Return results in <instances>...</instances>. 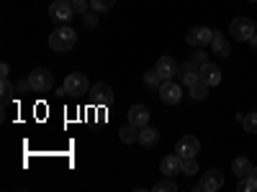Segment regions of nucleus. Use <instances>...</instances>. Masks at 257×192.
Returning <instances> with one entry per match:
<instances>
[{
	"label": "nucleus",
	"instance_id": "b1692460",
	"mask_svg": "<svg viewBox=\"0 0 257 192\" xmlns=\"http://www.w3.org/2000/svg\"><path fill=\"white\" fill-rule=\"evenodd\" d=\"M152 192H178V187H175V182L173 180H162V182H157L155 187H152Z\"/></svg>",
	"mask_w": 257,
	"mask_h": 192
},
{
	"label": "nucleus",
	"instance_id": "0eeeda50",
	"mask_svg": "<svg viewBox=\"0 0 257 192\" xmlns=\"http://www.w3.org/2000/svg\"><path fill=\"white\" fill-rule=\"evenodd\" d=\"M213 34H216V31H211L208 26H196V28H190V31H188V44H190V46H196V49L211 46Z\"/></svg>",
	"mask_w": 257,
	"mask_h": 192
},
{
	"label": "nucleus",
	"instance_id": "2eb2a0df",
	"mask_svg": "<svg viewBox=\"0 0 257 192\" xmlns=\"http://www.w3.org/2000/svg\"><path fill=\"white\" fill-rule=\"evenodd\" d=\"M128 123L137 126V128L147 126L149 123V110L144 108V105H132V108H128Z\"/></svg>",
	"mask_w": 257,
	"mask_h": 192
},
{
	"label": "nucleus",
	"instance_id": "cd10ccee",
	"mask_svg": "<svg viewBox=\"0 0 257 192\" xmlns=\"http://www.w3.org/2000/svg\"><path fill=\"white\" fill-rule=\"evenodd\" d=\"M190 62L196 64V67H203V64H208V56H206V52H196Z\"/></svg>",
	"mask_w": 257,
	"mask_h": 192
},
{
	"label": "nucleus",
	"instance_id": "412c9836",
	"mask_svg": "<svg viewBox=\"0 0 257 192\" xmlns=\"http://www.w3.org/2000/svg\"><path fill=\"white\" fill-rule=\"evenodd\" d=\"M206 95H208V84L203 80H198L196 84H190V98L193 100H203Z\"/></svg>",
	"mask_w": 257,
	"mask_h": 192
},
{
	"label": "nucleus",
	"instance_id": "5701e85b",
	"mask_svg": "<svg viewBox=\"0 0 257 192\" xmlns=\"http://www.w3.org/2000/svg\"><path fill=\"white\" fill-rule=\"evenodd\" d=\"M113 6H116V0H90V8L95 13H108Z\"/></svg>",
	"mask_w": 257,
	"mask_h": 192
},
{
	"label": "nucleus",
	"instance_id": "c85d7f7f",
	"mask_svg": "<svg viewBox=\"0 0 257 192\" xmlns=\"http://www.w3.org/2000/svg\"><path fill=\"white\" fill-rule=\"evenodd\" d=\"M70 3H72L75 13H85V8H88V3H85V0H70Z\"/></svg>",
	"mask_w": 257,
	"mask_h": 192
},
{
	"label": "nucleus",
	"instance_id": "473e14b6",
	"mask_svg": "<svg viewBox=\"0 0 257 192\" xmlns=\"http://www.w3.org/2000/svg\"><path fill=\"white\" fill-rule=\"evenodd\" d=\"M249 3H257V0H249Z\"/></svg>",
	"mask_w": 257,
	"mask_h": 192
},
{
	"label": "nucleus",
	"instance_id": "2f4dec72",
	"mask_svg": "<svg viewBox=\"0 0 257 192\" xmlns=\"http://www.w3.org/2000/svg\"><path fill=\"white\" fill-rule=\"evenodd\" d=\"M249 174H252V177L257 180V166H252V172H249Z\"/></svg>",
	"mask_w": 257,
	"mask_h": 192
},
{
	"label": "nucleus",
	"instance_id": "20e7f679",
	"mask_svg": "<svg viewBox=\"0 0 257 192\" xmlns=\"http://www.w3.org/2000/svg\"><path fill=\"white\" fill-rule=\"evenodd\" d=\"M29 82H31L34 92H49L54 88V74L49 70H34L29 74Z\"/></svg>",
	"mask_w": 257,
	"mask_h": 192
},
{
	"label": "nucleus",
	"instance_id": "aec40b11",
	"mask_svg": "<svg viewBox=\"0 0 257 192\" xmlns=\"http://www.w3.org/2000/svg\"><path fill=\"white\" fill-rule=\"evenodd\" d=\"M144 82H147L149 90H160V88H162V77H160L157 70H149V72L144 74Z\"/></svg>",
	"mask_w": 257,
	"mask_h": 192
},
{
	"label": "nucleus",
	"instance_id": "6e6552de",
	"mask_svg": "<svg viewBox=\"0 0 257 192\" xmlns=\"http://www.w3.org/2000/svg\"><path fill=\"white\" fill-rule=\"evenodd\" d=\"M157 92H160V100H162L165 105H175V102H180V98H183L180 82H173V80L162 82V88H160Z\"/></svg>",
	"mask_w": 257,
	"mask_h": 192
},
{
	"label": "nucleus",
	"instance_id": "dca6fc26",
	"mask_svg": "<svg viewBox=\"0 0 257 192\" xmlns=\"http://www.w3.org/2000/svg\"><path fill=\"white\" fill-rule=\"evenodd\" d=\"M157 138H160V131H157V128H152L149 123L139 128V144H142V146H155Z\"/></svg>",
	"mask_w": 257,
	"mask_h": 192
},
{
	"label": "nucleus",
	"instance_id": "423d86ee",
	"mask_svg": "<svg viewBox=\"0 0 257 192\" xmlns=\"http://www.w3.org/2000/svg\"><path fill=\"white\" fill-rule=\"evenodd\" d=\"M75 16V8L70 0H54V3L49 6V18L54 20V24H67V20Z\"/></svg>",
	"mask_w": 257,
	"mask_h": 192
},
{
	"label": "nucleus",
	"instance_id": "9d476101",
	"mask_svg": "<svg viewBox=\"0 0 257 192\" xmlns=\"http://www.w3.org/2000/svg\"><path fill=\"white\" fill-rule=\"evenodd\" d=\"M178 80H180V84H196L198 80H201V67H196L193 62H185V64H180L178 67Z\"/></svg>",
	"mask_w": 257,
	"mask_h": 192
},
{
	"label": "nucleus",
	"instance_id": "f03ea898",
	"mask_svg": "<svg viewBox=\"0 0 257 192\" xmlns=\"http://www.w3.org/2000/svg\"><path fill=\"white\" fill-rule=\"evenodd\" d=\"M64 90H67V95L72 98H80V95H88L90 92V80L85 77L82 72H70L67 77H64Z\"/></svg>",
	"mask_w": 257,
	"mask_h": 192
},
{
	"label": "nucleus",
	"instance_id": "4be33fe9",
	"mask_svg": "<svg viewBox=\"0 0 257 192\" xmlns=\"http://www.w3.org/2000/svg\"><path fill=\"white\" fill-rule=\"evenodd\" d=\"M237 192H257V180H254L252 174H247V177H239Z\"/></svg>",
	"mask_w": 257,
	"mask_h": 192
},
{
	"label": "nucleus",
	"instance_id": "1a4fd4ad",
	"mask_svg": "<svg viewBox=\"0 0 257 192\" xmlns=\"http://www.w3.org/2000/svg\"><path fill=\"white\" fill-rule=\"evenodd\" d=\"M90 100L95 105H100V108H105V105H111L113 102V90H111V84H105V82H98L90 88Z\"/></svg>",
	"mask_w": 257,
	"mask_h": 192
},
{
	"label": "nucleus",
	"instance_id": "9b49d317",
	"mask_svg": "<svg viewBox=\"0 0 257 192\" xmlns=\"http://www.w3.org/2000/svg\"><path fill=\"white\" fill-rule=\"evenodd\" d=\"M178 67L180 64L173 59V56H160L157 59V72H160V77H162V82H167V80H173V77H178Z\"/></svg>",
	"mask_w": 257,
	"mask_h": 192
},
{
	"label": "nucleus",
	"instance_id": "7c9ffc66",
	"mask_svg": "<svg viewBox=\"0 0 257 192\" xmlns=\"http://www.w3.org/2000/svg\"><path fill=\"white\" fill-rule=\"evenodd\" d=\"M249 44H252V49H257V34H254V36L249 38Z\"/></svg>",
	"mask_w": 257,
	"mask_h": 192
},
{
	"label": "nucleus",
	"instance_id": "f8f14e48",
	"mask_svg": "<svg viewBox=\"0 0 257 192\" xmlns=\"http://www.w3.org/2000/svg\"><path fill=\"white\" fill-rule=\"evenodd\" d=\"M160 172H162L165 177H175V174H180V172H183V159H180L178 154H167V156L160 162Z\"/></svg>",
	"mask_w": 257,
	"mask_h": 192
},
{
	"label": "nucleus",
	"instance_id": "a211bd4d",
	"mask_svg": "<svg viewBox=\"0 0 257 192\" xmlns=\"http://www.w3.org/2000/svg\"><path fill=\"white\" fill-rule=\"evenodd\" d=\"M211 49L213 54H219V56H229L231 46H229V41L221 36V34H213V41H211Z\"/></svg>",
	"mask_w": 257,
	"mask_h": 192
},
{
	"label": "nucleus",
	"instance_id": "c756f323",
	"mask_svg": "<svg viewBox=\"0 0 257 192\" xmlns=\"http://www.w3.org/2000/svg\"><path fill=\"white\" fill-rule=\"evenodd\" d=\"M0 74H3V80H8V74H11V67H8V64L3 62V64H0Z\"/></svg>",
	"mask_w": 257,
	"mask_h": 192
},
{
	"label": "nucleus",
	"instance_id": "72a5a7b5",
	"mask_svg": "<svg viewBox=\"0 0 257 192\" xmlns=\"http://www.w3.org/2000/svg\"><path fill=\"white\" fill-rule=\"evenodd\" d=\"M254 26H257V24H254Z\"/></svg>",
	"mask_w": 257,
	"mask_h": 192
},
{
	"label": "nucleus",
	"instance_id": "bb28decb",
	"mask_svg": "<svg viewBox=\"0 0 257 192\" xmlns=\"http://www.w3.org/2000/svg\"><path fill=\"white\" fill-rule=\"evenodd\" d=\"M0 88H3V102H8V100L13 98V90H16V88H13L8 80H3V84H0Z\"/></svg>",
	"mask_w": 257,
	"mask_h": 192
},
{
	"label": "nucleus",
	"instance_id": "393cba45",
	"mask_svg": "<svg viewBox=\"0 0 257 192\" xmlns=\"http://www.w3.org/2000/svg\"><path fill=\"white\" fill-rule=\"evenodd\" d=\"M242 123H244V131L247 134H257V113H247L242 118Z\"/></svg>",
	"mask_w": 257,
	"mask_h": 192
},
{
	"label": "nucleus",
	"instance_id": "f257e3e1",
	"mask_svg": "<svg viewBox=\"0 0 257 192\" xmlns=\"http://www.w3.org/2000/svg\"><path fill=\"white\" fill-rule=\"evenodd\" d=\"M75 44H77V31L70 28L67 24L54 28L52 36H49V49H54V52H70Z\"/></svg>",
	"mask_w": 257,
	"mask_h": 192
},
{
	"label": "nucleus",
	"instance_id": "4468645a",
	"mask_svg": "<svg viewBox=\"0 0 257 192\" xmlns=\"http://www.w3.org/2000/svg\"><path fill=\"white\" fill-rule=\"evenodd\" d=\"M201 80L208 84V88H216V84H221V70L216 67V64H203L201 67Z\"/></svg>",
	"mask_w": 257,
	"mask_h": 192
},
{
	"label": "nucleus",
	"instance_id": "39448f33",
	"mask_svg": "<svg viewBox=\"0 0 257 192\" xmlns=\"http://www.w3.org/2000/svg\"><path fill=\"white\" fill-rule=\"evenodd\" d=\"M175 152L180 159H196L198 152H201V141L196 136H180L178 144H175Z\"/></svg>",
	"mask_w": 257,
	"mask_h": 192
},
{
	"label": "nucleus",
	"instance_id": "a878e982",
	"mask_svg": "<svg viewBox=\"0 0 257 192\" xmlns=\"http://www.w3.org/2000/svg\"><path fill=\"white\" fill-rule=\"evenodd\" d=\"M196 172H198V164H196V159H183V174L193 177Z\"/></svg>",
	"mask_w": 257,
	"mask_h": 192
},
{
	"label": "nucleus",
	"instance_id": "6ab92c4d",
	"mask_svg": "<svg viewBox=\"0 0 257 192\" xmlns=\"http://www.w3.org/2000/svg\"><path fill=\"white\" fill-rule=\"evenodd\" d=\"M118 138H121L123 144H134V141H139V128H137V126H132V123L123 126L121 131H118Z\"/></svg>",
	"mask_w": 257,
	"mask_h": 192
},
{
	"label": "nucleus",
	"instance_id": "ddd939ff",
	"mask_svg": "<svg viewBox=\"0 0 257 192\" xmlns=\"http://www.w3.org/2000/svg\"><path fill=\"white\" fill-rule=\"evenodd\" d=\"M201 187H203V192H219V190L224 187V177H221L219 169H211V172H206L203 180H201Z\"/></svg>",
	"mask_w": 257,
	"mask_h": 192
},
{
	"label": "nucleus",
	"instance_id": "f3484780",
	"mask_svg": "<svg viewBox=\"0 0 257 192\" xmlns=\"http://www.w3.org/2000/svg\"><path fill=\"white\" fill-rule=\"evenodd\" d=\"M231 172L237 174V177H247L252 172V162L247 156H237V159L231 162Z\"/></svg>",
	"mask_w": 257,
	"mask_h": 192
},
{
	"label": "nucleus",
	"instance_id": "7ed1b4c3",
	"mask_svg": "<svg viewBox=\"0 0 257 192\" xmlns=\"http://www.w3.org/2000/svg\"><path fill=\"white\" fill-rule=\"evenodd\" d=\"M229 34L237 38V41H249L257 34V26L252 24L249 18H234L231 26H229Z\"/></svg>",
	"mask_w": 257,
	"mask_h": 192
}]
</instances>
